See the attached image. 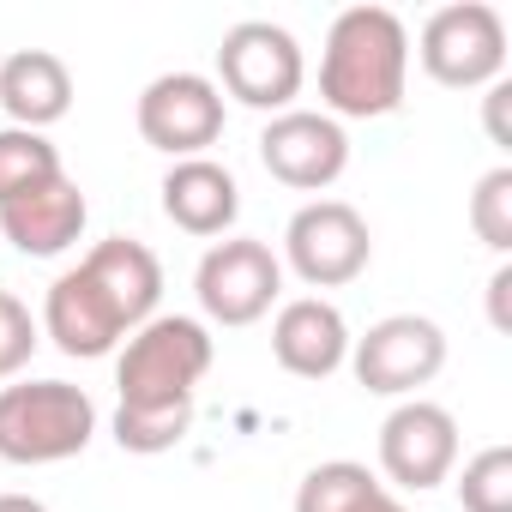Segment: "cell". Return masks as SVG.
Instances as JSON below:
<instances>
[{
  "label": "cell",
  "mask_w": 512,
  "mask_h": 512,
  "mask_svg": "<svg viewBox=\"0 0 512 512\" xmlns=\"http://www.w3.org/2000/svg\"><path fill=\"white\" fill-rule=\"evenodd\" d=\"M163 296V266L157 253L133 235H109L97 241L79 266H67L49 296H43V338H55L61 356L97 362L115 344H127Z\"/></svg>",
  "instance_id": "obj_1"
},
{
  "label": "cell",
  "mask_w": 512,
  "mask_h": 512,
  "mask_svg": "<svg viewBox=\"0 0 512 512\" xmlns=\"http://www.w3.org/2000/svg\"><path fill=\"white\" fill-rule=\"evenodd\" d=\"M410 31L392 7H344L320 49V103L332 121H380L404 103Z\"/></svg>",
  "instance_id": "obj_2"
},
{
  "label": "cell",
  "mask_w": 512,
  "mask_h": 512,
  "mask_svg": "<svg viewBox=\"0 0 512 512\" xmlns=\"http://www.w3.org/2000/svg\"><path fill=\"white\" fill-rule=\"evenodd\" d=\"M211 356H217V344H211L205 320L151 314L115 362V386H121L115 410H193V392L211 374Z\"/></svg>",
  "instance_id": "obj_3"
},
{
  "label": "cell",
  "mask_w": 512,
  "mask_h": 512,
  "mask_svg": "<svg viewBox=\"0 0 512 512\" xmlns=\"http://www.w3.org/2000/svg\"><path fill=\"white\" fill-rule=\"evenodd\" d=\"M97 404L73 380L0 386V458L7 464H67L91 446Z\"/></svg>",
  "instance_id": "obj_4"
},
{
  "label": "cell",
  "mask_w": 512,
  "mask_h": 512,
  "mask_svg": "<svg viewBox=\"0 0 512 512\" xmlns=\"http://www.w3.org/2000/svg\"><path fill=\"white\" fill-rule=\"evenodd\" d=\"M302 79H308L302 43L284 25H272V19H241V25L223 31V43H217V79L211 85L229 91L235 103L266 109V115H284L296 103Z\"/></svg>",
  "instance_id": "obj_5"
},
{
  "label": "cell",
  "mask_w": 512,
  "mask_h": 512,
  "mask_svg": "<svg viewBox=\"0 0 512 512\" xmlns=\"http://www.w3.org/2000/svg\"><path fill=\"white\" fill-rule=\"evenodd\" d=\"M422 73L446 91H488L506 79V19L488 0H452V7L428 13L416 37Z\"/></svg>",
  "instance_id": "obj_6"
},
{
  "label": "cell",
  "mask_w": 512,
  "mask_h": 512,
  "mask_svg": "<svg viewBox=\"0 0 512 512\" xmlns=\"http://www.w3.org/2000/svg\"><path fill=\"white\" fill-rule=\"evenodd\" d=\"M368 260H374V235L350 199H308L284 229V266L308 290H344L368 272Z\"/></svg>",
  "instance_id": "obj_7"
},
{
  "label": "cell",
  "mask_w": 512,
  "mask_h": 512,
  "mask_svg": "<svg viewBox=\"0 0 512 512\" xmlns=\"http://www.w3.org/2000/svg\"><path fill=\"white\" fill-rule=\"evenodd\" d=\"M193 296L211 326H253L284 296V260L253 235H223L205 247V260L193 272Z\"/></svg>",
  "instance_id": "obj_8"
},
{
  "label": "cell",
  "mask_w": 512,
  "mask_h": 512,
  "mask_svg": "<svg viewBox=\"0 0 512 512\" xmlns=\"http://www.w3.org/2000/svg\"><path fill=\"white\" fill-rule=\"evenodd\" d=\"M446 368V332L428 314H386L350 338V374L374 398H416Z\"/></svg>",
  "instance_id": "obj_9"
},
{
  "label": "cell",
  "mask_w": 512,
  "mask_h": 512,
  "mask_svg": "<svg viewBox=\"0 0 512 512\" xmlns=\"http://www.w3.org/2000/svg\"><path fill=\"white\" fill-rule=\"evenodd\" d=\"M139 139L175 163L187 157H205L217 139H223V91L205 79V73H157L145 91H139Z\"/></svg>",
  "instance_id": "obj_10"
},
{
  "label": "cell",
  "mask_w": 512,
  "mask_h": 512,
  "mask_svg": "<svg viewBox=\"0 0 512 512\" xmlns=\"http://www.w3.org/2000/svg\"><path fill=\"white\" fill-rule=\"evenodd\" d=\"M458 464V416L434 398H404L380 422V470L404 494H428Z\"/></svg>",
  "instance_id": "obj_11"
},
{
  "label": "cell",
  "mask_w": 512,
  "mask_h": 512,
  "mask_svg": "<svg viewBox=\"0 0 512 512\" xmlns=\"http://www.w3.org/2000/svg\"><path fill=\"white\" fill-rule=\"evenodd\" d=\"M260 163L296 193H326L350 169V133L326 109H284L260 127Z\"/></svg>",
  "instance_id": "obj_12"
},
{
  "label": "cell",
  "mask_w": 512,
  "mask_h": 512,
  "mask_svg": "<svg viewBox=\"0 0 512 512\" xmlns=\"http://www.w3.org/2000/svg\"><path fill=\"white\" fill-rule=\"evenodd\" d=\"M85 223H91V205H85L73 175H55L43 187L0 199V235H7L25 260H55V253H67L85 235Z\"/></svg>",
  "instance_id": "obj_13"
},
{
  "label": "cell",
  "mask_w": 512,
  "mask_h": 512,
  "mask_svg": "<svg viewBox=\"0 0 512 512\" xmlns=\"http://www.w3.org/2000/svg\"><path fill=\"white\" fill-rule=\"evenodd\" d=\"M272 356L296 380H326L350 362V326L326 296H296L272 320Z\"/></svg>",
  "instance_id": "obj_14"
},
{
  "label": "cell",
  "mask_w": 512,
  "mask_h": 512,
  "mask_svg": "<svg viewBox=\"0 0 512 512\" xmlns=\"http://www.w3.org/2000/svg\"><path fill=\"white\" fill-rule=\"evenodd\" d=\"M163 217L175 223V229H187V235H199V241H211V235H229L235 229V217H241V187H235V175L217 163V157H187V163H169V175H163Z\"/></svg>",
  "instance_id": "obj_15"
},
{
  "label": "cell",
  "mask_w": 512,
  "mask_h": 512,
  "mask_svg": "<svg viewBox=\"0 0 512 512\" xmlns=\"http://www.w3.org/2000/svg\"><path fill=\"white\" fill-rule=\"evenodd\" d=\"M0 109L13 115V127H55L73 109V73L55 49H19L0 61Z\"/></svg>",
  "instance_id": "obj_16"
},
{
  "label": "cell",
  "mask_w": 512,
  "mask_h": 512,
  "mask_svg": "<svg viewBox=\"0 0 512 512\" xmlns=\"http://www.w3.org/2000/svg\"><path fill=\"white\" fill-rule=\"evenodd\" d=\"M386 482L368 470V464H356V458H326V464H314L308 476H302V488H296V512H356L368 494H380Z\"/></svg>",
  "instance_id": "obj_17"
},
{
  "label": "cell",
  "mask_w": 512,
  "mask_h": 512,
  "mask_svg": "<svg viewBox=\"0 0 512 512\" xmlns=\"http://www.w3.org/2000/svg\"><path fill=\"white\" fill-rule=\"evenodd\" d=\"M55 175H67V169H61V151L43 133H31V127H0V199H13L25 187H43Z\"/></svg>",
  "instance_id": "obj_18"
},
{
  "label": "cell",
  "mask_w": 512,
  "mask_h": 512,
  "mask_svg": "<svg viewBox=\"0 0 512 512\" xmlns=\"http://www.w3.org/2000/svg\"><path fill=\"white\" fill-rule=\"evenodd\" d=\"M458 506L464 512H512V446H482L464 476H458Z\"/></svg>",
  "instance_id": "obj_19"
},
{
  "label": "cell",
  "mask_w": 512,
  "mask_h": 512,
  "mask_svg": "<svg viewBox=\"0 0 512 512\" xmlns=\"http://www.w3.org/2000/svg\"><path fill=\"white\" fill-rule=\"evenodd\" d=\"M470 229L482 247L512 253V163H494L470 193Z\"/></svg>",
  "instance_id": "obj_20"
},
{
  "label": "cell",
  "mask_w": 512,
  "mask_h": 512,
  "mask_svg": "<svg viewBox=\"0 0 512 512\" xmlns=\"http://www.w3.org/2000/svg\"><path fill=\"white\" fill-rule=\"evenodd\" d=\"M193 428V410H115V446L121 452H139V458H157V452H175Z\"/></svg>",
  "instance_id": "obj_21"
},
{
  "label": "cell",
  "mask_w": 512,
  "mask_h": 512,
  "mask_svg": "<svg viewBox=\"0 0 512 512\" xmlns=\"http://www.w3.org/2000/svg\"><path fill=\"white\" fill-rule=\"evenodd\" d=\"M37 344H43V326L31 320V308L13 290H0V380L25 374L31 356H37Z\"/></svg>",
  "instance_id": "obj_22"
},
{
  "label": "cell",
  "mask_w": 512,
  "mask_h": 512,
  "mask_svg": "<svg viewBox=\"0 0 512 512\" xmlns=\"http://www.w3.org/2000/svg\"><path fill=\"white\" fill-rule=\"evenodd\" d=\"M482 127L500 151H512V79H494L482 97Z\"/></svg>",
  "instance_id": "obj_23"
},
{
  "label": "cell",
  "mask_w": 512,
  "mask_h": 512,
  "mask_svg": "<svg viewBox=\"0 0 512 512\" xmlns=\"http://www.w3.org/2000/svg\"><path fill=\"white\" fill-rule=\"evenodd\" d=\"M488 326H494L500 338H512V266H506V260H500L494 278H488Z\"/></svg>",
  "instance_id": "obj_24"
},
{
  "label": "cell",
  "mask_w": 512,
  "mask_h": 512,
  "mask_svg": "<svg viewBox=\"0 0 512 512\" xmlns=\"http://www.w3.org/2000/svg\"><path fill=\"white\" fill-rule=\"evenodd\" d=\"M356 512H410V506H404V500H398L392 488H380V494H368V500H362Z\"/></svg>",
  "instance_id": "obj_25"
},
{
  "label": "cell",
  "mask_w": 512,
  "mask_h": 512,
  "mask_svg": "<svg viewBox=\"0 0 512 512\" xmlns=\"http://www.w3.org/2000/svg\"><path fill=\"white\" fill-rule=\"evenodd\" d=\"M0 512H49L37 494H0Z\"/></svg>",
  "instance_id": "obj_26"
}]
</instances>
